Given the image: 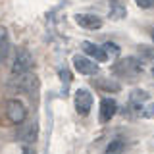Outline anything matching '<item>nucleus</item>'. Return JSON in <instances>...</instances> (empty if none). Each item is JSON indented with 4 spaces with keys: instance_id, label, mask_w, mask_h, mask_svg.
I'll use <instances>...</instances> for the list:
<instances>
[{
    "instance_id": "obj_1",
    "label": "nucleus",
    "mask_w": 154,
    "mask_h": 154,
    "mask_svg": "<svg viewBox=\"0 0 154 154\" xmlns=\"http://www.w3.org/2000/svg\"><path fill=\"white\" fill-rule=\"evenodd\" d=\"M141 71H143V66H141V62L135 60V58L119 60L118 64L114 66V73L119 75V77H125V79H135Z\"/></svg>"
},
{
    "instance_id": "obj_2",
    "label": "nucleus",
    "mask_w": 154,
    "mask_h": 154,
    "mask_svg": "<svg viewBox=\"0 0 154 154\" xmlns=\"http://www.w3.org/2000/svg\"><path fill=\"white\" fill-rule=\"evenodd\" d=\"M31 67H33V56L29 54V50H27V48H17V50H16V58H14V64H12L14 75L29 73Z\"/></svg>"
},
{
    "instance_id": "obj_3",
    "label": "nucleus",
    "mask_w": 154,
    "mask_h": 154,
    "mask_svg": "<svg viewBox=\"0 0 154 154\" xmlns=\"http://www.w3.org/2000/svg\"><path fill=\"white\" fill-rule=\"evenodd\" d=\"M6 114H8V119L12 123H23L25 122V118H27V110H25V104L21 102V100H17V98H12V100H8V104H6Z\"/></svg>"
},
{
    "instance_id": "obj_4",
    "label": "nucleus",
    "mask_w": 154,
    "mask_h": 154,
    "mask_svg": "<svg viewBox=\"0 0 154 154\" xmlns=\"http://www.w3.org/2000/svg\"><path fill=\"white\" fill-rule=\"evenodd\" d=\"M12 87L17 89L19 93H25V94H31L33 91L37 89V79L35 75L29 71V73H23V75H14L12 77Z\"/></svg>"
},
{
    "instance_id": "obj_5",
    "label": "nucleus",
    "mask_w": 154,
    "mask_h": 154,
    "mask_svg": "<svg viewBox=\"0 0 154 154\" xmlns=\"http://www.w3.org/2000/svg\"><path fill=\"white\" fill-rule=\"evenodd\" d=\"M93 108V94L89 89H77L75 93V110L79 116H87Z\"/></svg>"
},
{
    "instance_id": "obj_6",
    "label": "nucleus",
    "mask_w": 154,
    "mask_h": 154,
    "mask_svg": "<svg viewBox=\"0 0 154 154\" xmlns=\"http://www.w3.org/2000/svg\"><path fill=\"white\" fill-rule=\"evenodd\" d=\"M73 67L83 75H94L98 71V64L96 62H93L87 56H79V54L73 56Z\"/></svg>"
},
{
    "instance_id": "obj_7",
    "label": "nucleus",
    "mask_w": 154,
    "mask_h": 154,
    "mask_svg": "<svg viewBox=\"0 0 154 154\" xmlns=\"http://www.w3.org/2000/svg\"><path fill=\"white\" fill-rule=\"evenodd\" d=\"M118 112V102L114 98H102L100 100V123H106Z\"/></svg>"
},
{
    "instance_id": "obj_8",
    "label": "nucleus",
    "mask_w": 154,
    "mask_h": 154,
    "mask_svg": "<svg viewBox=\"0 0 154 154\" xmlns=\"http://www.w3.org/2000/svg\"><path fill=\"white\" fill-rule=\"evenodd\" d=\"M81 46H83V52L87 54V58H91L93 62H106L108 60V56L102 50V46L94 45V42H89V41H85Z\"/></svg>"
},
{
    "instance_id": "obj_9",
    "label": "nucleus",
    "mask_w": 154,
    "mask_h": 154,
    "mask_svg": "<svg viewBox=\"0 0 154 154\" xmlns=\"http://www.w3.org/2000/svg\"><path fill=\"white\" fill-rule=\"evenodd\" d=\"M75 21L85 29H100L102 27V19L98 16H94V14H77Z\"/></svg>"
},
{
    "instance_id": "obj_10",
    "label": "nucleus",
    "mask_w": 154,
    "mask_h": 154,
    "mask_svg": "<svg viewBox=\"0 0 154 154\" xmlns=\"http://www.w3.org/2000/svg\"><path fill=\"white\" fill-rule=\"evenodd\" d=\"M17 137L25 143H31L37 139V123H23L17 131Z\"/></svg>"
},
{
    "instance_id": "obj_11",
    "label": "nucleus",
    "mask_w": 154,
    "mask_h": 154,
    "mask_svg": "<svg viewBox=\"0 0 154 154\" xmlns=\"http://www.w3.org/2000/svg\"><path fill=\"white\" fill-rule=\"evenodd\" d=\"M10 56V38L8 31L4 27H0V62H6Z\"/></svg>"
},
{
    "instance_id": "obj_12",
    "label": "nucleus",
    "mask_w": 154,
    "mask_h": 154,
    "mask_svg": "<svg viewBox=\"0 0 154 154\" xmlns=\"http://www.w3.org/2000/svg\"><path fill=\"white\" fill-rule=\"evenodd\" d=\"M123 150H125V143L122 139H116V141H112L106 146L104 154H123Z\"/></svg>"
},
{
    "instance_id": "obj_13",
    "label": "nucleus",
    "mask_w": 154,
    "mask_h": 154,
    "mask_svg": "<svg viewBox=\"0 0 154 154\" xmlns=\"http://www.w3.org/2000/svg\"><path fill=\"white\" fill-rule=\"evenodd\" d=\"M139 56L144 62H152L154 64V46H139Z\"/></svg>"
},
{
    "instance_id": "obj_14",
    "label": "nucleus",
    "mask_w": 154,
    "mask_h": 154,
    "mask_svg": "<svg viewBox=\"0 0 154 154\" xmlns=\"http://www.w3.org/2000/svg\"><path fill=\"white\" fill-rule=\"evenodd\" d=\"M148 100V93L144 91H133L131 94V104H139V108H143V102Z\"/></svg>"
},
{
    "instance_id": "obj_15",
    "label": "nucleus",
    "mask_w": 154,
    "mask_h": 154,
    "mask_svg": "<svg viewBox=\"0 0 154 154\" xmlns=\"http://www.w3.org/2000/svg\"><path fill=\"white\" fill-rule=\"evenodd\" d=\"M125 12H127V10H125L123 4H112V8H110V14H112V17H116V19L123 17Z\"/></svg>"
},
{
    "instance_id": "obj_16",
    "label": "nucleus",
    "mask_w": 154,
    "mask_h": 154,
    "mask_svg": "<svg viewBox=\"0 0 154 154\" xmlns=\"http://www.w3.org/2000/svg\"><path fill=\"white\" fill-rule=\"evenodd\" d=\"M102 50L106 52V56H110V54L118 56L119 54V48H118V45H114V42H106V45L102 46Z\"/></svg>"
},
{
    "instance_id": "obj_17",
    "label": "nucleus",
    "mask_w": 154,
    "mask_h": 154,
    "mask_svg": "<svg viewBox=\"0 0 154 154\" xmlns=\"http://www.w3.org/2000/svg\"><path fill=\"white\" fill-rule=\"evenodd\" d=\"M141 116H144V118H152V116H154V104L144 106V108L141 110Z\"/></svg>"
},
{
    "instance_id": "obj_18",
    "label": "nucleus",
    "mask_w": 154,
    "mask_h": 154,
    "mask_svg": "<svg viewBox=\"0 0 154 154\" xmlns=\"http://www.w3.org/2000/svg\"><path fill=\"white\" fill-rule=\"evenodd\" d=\"M137 6L139 8H152L154 2H150V0H137Z\"/></svg>"
},
{
    "instance_id": "obj_19",
    "label": "nucleus",
    "mask_w": 154,
    "mask_h": 154,
    "mask_svg": "<svg viewBox=\"0 0 154 154\" xmlns=\"http://www.w3.org/2000/svg\"><path fill=\"white\" fill-rule=\"evenodd\" d=\"M21 154H35V150H33V148H23Z\"/></svg>"
},
{
    "instance_id": "obj_20",
    "label": "nucleus",
    "mask_w": 154,
    "mask_h": 154,
    "mask_svg": "<svg viewBox=\"0 0 154 154\" xmlns=\"http://www.w3.org/2000/svg\"><path fill=\"white\" fill-rule=\"evenodd\" d=\"M152 41H154V29H152Z\"/></svg>"
},
{
    "instance_id": "obj_21",
    "label": "nucleus",
    "mask_w": 154,
    "mask_h": 154,
    "mask_svg": "<svg viewBox=\"0 0 154 154\" xmlns=\"http://www.w3.org/2000/svg\"><path fill=\"white\" fill-rule=\"evenodd\" d=\"M152 75H154V69H152Z\"/></svg>"
}]
</instances>
